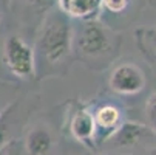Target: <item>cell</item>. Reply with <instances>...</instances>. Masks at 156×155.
Wrapping results in <instances>:
<instances>
[{
    "instance_id": "obj_1",
    "label": "cell",
    "mask_w": 156,
    "mask_h": 155,
    "mask_svg": "<svg viewBox=\"0 0 156 155\" xmlns=\"http://www.w3.org/2000/svg\"><path fill=\"white\" fill-rule=\"evenodd\" d=\"M73 33L74 30L68 16H65L60 9L50 13L43 22L34 51L50 65H57L68 57L73 50Z\"/></svg>"
},
{
    "instance_id": "obj_2",
    "label": "cell",
    "mask_w": 156,
    "mask_h": 155,
    "mask_svg": "<svg viewBox=\"0 0 156 155\" xmlns=\"http://www.w3.org/2000/svg\"><path fill=\"white\" fill-rule=\"evenodd\" d=\"M73 47L82 57H99L111 48V34L99 20L88 19L73 33Z\"/></svg>"
},
{
    "instance_id": "obj_3",
    "label": "cell",
    "mask_w": 156,
    "mask_h": 155,
    "mask_svg": "<svg viewBox=\"0 0 156 155\" xmlns=\"http://www.w3.org/2000/svg\"><path fill=\"white\" fill-rule=\"evenodd\" d=\"M3 62L20 79H33L36 76V51L19 36H9L5 40Z\"/></svg>"
},
{
    "instance_id": "obj_4",
    "label": "cell",
    "mask_w": 156,
    "mask_h": 155,
    "mask_svg": "<svg viewBox=\"0 0 156 155\" xmlns=\"http://www.w3.org/2000/svg\"><path fill=\"white\" fill-rule=\"evenodd\" d=\"M108 84L111 90L119 95H136L144 90L145 76L138 65L125 62L121 64L111 72Z\"/></svg>"
},
{
    "instance_id": "obj_5",
    "label": "cell",
    "mask_w": 156,
    "mask_h": 155,
    "mask_svg": "<svg viewBox=\"0 0 156 155\" xmlns=\"http://www.w3.org/2000/svg\"><path fill=\"white\" fill-rule=\"evenodd\" d=\"M94 115V124H96V138L98 141L108 140L115 135V132L122 124L121 110L119 107L113 104H104L99 109H96Z\"/></svg>"
},
{
    "instance_id": "obj_6",
    "label": "cell",
    "mask_w": 156,
    "mask_h": 155,
    "mask_svg": "<svg viewBox=\"0 0 156 155\" xmlns=\"http://www.w3.org/2000/svg\"><path fill=\"white\" fill-rule=\"evenodd\" d=\"M70 134L82 144L91 146L96 138V124L94 115L85 107L74 110L70 120Z\"/></svg>"
},
{
    "instance_id": "obj_7",
    "label": "cell",
    "mask_w": 156,
    "mask_h": 155,
    "mask_svg": "<svg viewBox=\"0 0 156 155\" xmlns=\"http://www.w3.org/2000/svg\"><path fill=\"white\" fill-rule=\"evenodd\" d=\"M54 146L51 132L47 127H33L25 138V152L27 155H50Z\"/></svg>"
},
{
    "instance_id": "obj_8",
    "label": "cell",
    "mask_w": 156,
    "mask_h": 155,
    "mask_svg": "<svg viewBox=\"0 0 156 155\" xmlns=\"http://www.w3.org/2000/svg\"><path fill=\"white\" fill-rule=\"evenodd\" d=\"M59 9L68 17L82 20L96 19V13L102 6V0H57Z\"/></svg>"
},
{
    "instance_id": "obj_9",
    "label": "cell",
    "mask_w": 156,
    "mask_h": 155,
    "mask_svg": "<svg viewBox=\"0 0 156 155\" xmlns=\"http://www.w3.org/2000/svg\"><path fill=\"white\" fill-rule=\"evenodd\" d=\"M148 130L150 129L145 124L135 123V121H125L119 126V129L115 132L111 140L119 147H130V146H135L139 140H142L148 134Z\"/></svg>"
},
{
    "instance_id": "obj_10",
    "label": "cell",
    "mask_w": 156,
    "mask_h": 155,
    "mask_svg": "<svg viewBox=\"0 0 156 155\" xmlns=\"http://www.w3.org/2000/svg\"><path fill=\"white\" fill-rule=\"evenodd\" d=\"M11 109L12 105L9 104L5 110H3V113L0 115V149H2L11 138L8 137V116L11 113Z\"/></svg>"
},
{
    "instance_id": "obj_11",
    "label": "cell",
    "mask_w": 156,
    "mask_h": 155,
    "mask_svg": "<svg viewBox=\"0 0 156 155\" xmlns=\"http://www.w3.org/2000/svg\"><path fill=\"white\" fill-rule=\"evenodd\" d=\"M0 155H25V147L19 140L11 138L2 149H0Z\"/></svg>"
},
{
    "instance_id": "obj_12",
    "label": "cell",
    "mask_w": 156,
    "mask_h": 155,
    "mask_svg": "<svg viewBox=\"0 0 156 155\" xmlns=\"http://www.w3.org/2000/svg\"><path fill=\"white\" fill-rule=\"evenodd\" d=\"M130 0H102V6L110 13H122L127 9Z\"/></svg>"
},
{
    "instance_id": "obj_13",
    "label": "cell",
    "mask_w": 156,
    "mask_h": 155,
    "mask_svg": "<svg viewBox=\"0 0 156 155\" xmlns=\"http://www.w3.org/2000/svg\"><path fill=\"white\" fill-rule=\"evenodd\" d=\"M147 120H148L150 129L153 132H156V93L148 101V105H147Z\"/></svg>"
},
{
    "instance_id": "obj_14",
    "label": "cell",
    "mask_w": 156,
    "mask_h": 155,
    "mask_svg": "<svg viewBox=\"0 0 156 155\" xmlns=\"http://www.w3.org/2000/svg\"><path fill=\"white\" fill-rule=\"evenodd\" d=\"M28 3L37 11H50L57 3V0H28Z\"/></svg>"
},
{
    "instance_id": "obj_15",
    "label": "cell",
    "mask_w": 156,
    "mask_h": 155,
    "mask_svg": "<svg viewBox=\"0 0 156 155\" xmlns=\"http://www.w3.org/2000/svg\"><path fill=\"white\" fill-rule=\"evenodd\" d=\"M148 39H150V51H156V31H151V33H148Z\"/></svg>"
},
{
    "instance_id": "obj_16",
    "label": "cell",
    "mask_w": 156,
    "mask_h": 155,
    "mask_svg": "<svg viewBox=\"0 0 156 155\" xmlns=\"http://www.w3.org/2000/svg\"><path fill=\"white\" fill-rule=\"evenodd\" d=\"M150 56L153 59V64H156V51H150Z\"/></svg>"
},
{
    "instance_id": "obj_17",
    "label": "cell",
    "mask_w": 156,
    "mask_h": 155,
    "mask_svg": "<svg viewBox=\"0 0 156 155\" xmlns=\"http://www.w3.org/2000/svg\"><path fill=\"white\" fill-rule=\"evenodd\" d=\"M8 105H9V104H8ZM8 105H0V115H2V113H3V110H5V109H6Z\"/></svg>"
},
{
    "instance_id": "obj_18",
    "label": "cell",
    "mask_w": 156,
    "mask_h": 155,
    "mask_svg": "<svg viewBox=\"0 0 156 155\" xmlns=\"http://www.w3.org/2000/svg\"><path fill=\"white\" fill-rule=\"evenodd\" d=\"M151 155H156V149H154V150H153V152H151Z\"/></svg>"
}]
</instances>
